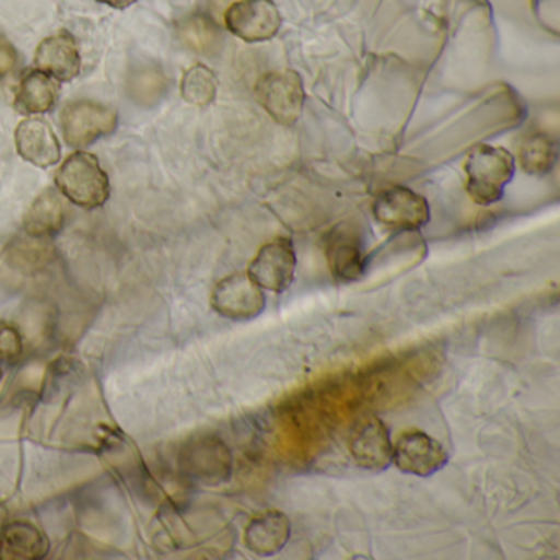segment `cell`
Returning <instances> with one entry per match:
<instances>
[{"label": "cell", "instance_id": "17", "mask_svg": "<svg viewBox=\"0 0 560 560\" xmlns=\"http://www.w3.org/2000/svg\"><path fill=\"white\" fill-rule=\"evenodd\" d=\"M50 552L47 534L27 521H14L0 530V559L40 560Z\"/></svg>", "mask_w": 560, "mask_h": 560}, {"label": "cell", "instance_id": "18", "mask_svg": "<svg viewBox=\"0 0 560 560\" xmlns=\"http://www.w3.org/2000/svg\"><path fill=\"white\" fill-rule=\"evenodd\" d=\"M61 88L55 78L40 70H31L22 77L15 90L14 107L24 116H38L55 109Z\"/></svg>", "mask_w": 560, "mask_h": 560}, {"label": "cell", "instance_id": "22", "mask_svg": "<svg viewBox=\"0 0 560 560\" xmlns=\"http://www.w3.org/2000/svg\"><path fill=\"white\" fill-rule=\"evenodd\" d=\"M179 37L196 54H212L221 44V31L206 15H191L179 25Z\"/></svg>", "mask_w": 560, "mask_h": 560}, {"label": "cell", "instance_id": "5", "mask_svg": "<svg viewBox=\"0 0 560 560\" xmlns=\"http://www.w3.org/2000/svg\"><path fill=\"white\" fill-rule=\"evenodd\" d=\"M178 464L185 477L199 483H222L232 474L231 451L214 435L192 439L183 445Z\"/></svg>", "mask_w": 560, "mask_h": 560}, {"label": "cell", "instance_id": "21", "mask_svg": "<svg viewBox=\"0 0 560 560\" xmlns=\"http://www.w3.org/2000/svg\"><path fill=\"white\" fill-rule=\"evenodd\" d=\"M182 96L191 106H209L218 96V78L206 65H195L183 74Z\"/></svg>", "mask_w": 560, "mask_h": 560}, {"label": "cell", "instance_id": "4", "mask_svg": "<svg viewBox=\"0 0 560 560\" xmlns=\"http://www.w3.org/2000/svg\"><path fill=\"white\" fill-rule=\"evenodd\" d=\"M119 116L116 110L93 101H74L61 113L65 140L73 149H86L103 137L116 132Z\"/></svg>", "mask_w": 560, "mask_h": 560}, {"label": "cell", "instance_id": "14", "mask_svg": "<svg viewBox=\"0 0 560 560\" xmlns=\"http://www.w3.org/2000/svg\"><path fill=\"white\" fill-rule=\"evenodd\" d=\"M15 147L25 162L50 168L61 160V147L50 124L40 119H27L15 129Z\"/></svg>", "mask_w": 560, "mask_h": 560}, {"label": "cell", "instance_id": "6", "mask_svg": "<svg viewBox=\"0 0 560 560\" xmlns=\"http://www.w3.org/2000/svg\"><path fill=\"white\" fill-rule=\"evenodd\" d=\"M373 215L389 231L416 232L431 221L425 198L406 186H393L376 196Z\"/></svg>", "mask_w": 560, "mask_h": 560}, {"label": "cell", "instance_id": "1", "mask_svg": "<svg viewBox=\"0 0 560 560\" xmlns=\"http://www.w3.org/2000/svg\"><path fill=\"white\" fill-rule=\"evenodd\" d=\"M55 182L63 198L86 211L103 208L109 201V176L93 153L83 150L71 153L58 170Z\"/></svg>", "mask_w": 560, "mask_h": 560}, {"label": "cell", "instance_id": "23", "mask_svg": "<svg viewBox=\"0 0 560 560\" xmlns=\"http://www.w3.org/2000/svg\"><path fill=\"white\" fill-rule=\"evenodd\" d=\"M24 353V339L14 324L0 323V363H12Z\"/></svg>", "mask_w": 560, "mask_h": 560}, {"label": "cell", "instance_id": "13", "mask_svg": "<svg viewBox=\"0 0 560 560\" xmlns=\"http://www.w3.org/2000/svg\"><path fill=\"white\" fill-rule=\"evenodd\" d=\"M81 54L73 35L68 32L51 35L38 45L35 67L58 83H71L81 73Z\"/></svg>", "mask_w": 560, "mask_h": 560}, {"label": "cell", "instance_id": "27", "mask_svg": "<svg viewBox=\"0 0 560 560\" xmlns=\"http://www.w3.org/2000/svg\"><path fill=\"white\" fill-rule=\"evenodd\" d=\"M2 375H4V373H2V366H0V380H2Z\"/></svg>", "mask_w": 560, "mask_h": 560}, {"label": "cell", "instance_id": "11", "mask_svg": "<svg viewBox=\"0 0 560 560\" xmlns=\"http://www.w3.org/2000/svg\"><path fill=\"white\" fill-rule=\"evenodd\" d=\"M326 258L334 278L346 283L360 280L369 268L362 235L349 224L337 225L327 235Z\"/></svg>", "mask_w": 560, "mask_h": 560}, {"label": "cell", "instance_id": "7", "mask_svg": "<svg viewBox=\"0 0 560 560\" xmlns=\"http://www.w3.org/2000/svg\"><path fill=\"white\" fill-rule=\"evenodd\" d=\"M298 257L293 242L278 237L265 244L248 265L247 275L261 288L281 294L290 290L296 275Z\"/></svg>", "mask_w": 560, "mask_h": 560}, {"label": "cell", "instance_id": "12", "mask_svg": "<svg viewBox=\"0 0 560 560\" xmlns=\"http://www.w3.org/2000/svg\"><path fill=\"white\" fill-rule=\"evenodd\" d=\"M350 455L365 470L383 471L393 464L389 429L378 418L362 419L350 435Z\"/></svg>", "mask_w": 560, "mask_h": 560}, {"label": "cell", "instance_id": "19", "mask_svg": "<svg viewBox=\"0 0 560 560\" xmlns=\"http://www.w3.org/2000/svg\"><path fill=\"white\" fill-rule=\"evenodd\" d=\"M520 163L527 175H547L557 163V143L546 133L527 136L520 147Z\"/></svg>", "mask_w": 560, "mask_h": 560}, {"label": "cell", "instance_id": "26", "mask_svg": "<svg viewBox=\"0 0 560 560\" xmlns=\"http://www.w3.org/2000/svg\"><path fill=\"white\" fill-rule=\"evenodd\" d=\"M100 4L109 5V8L117 9V11H124V9L130 8L136 4L137 0H96Z\"/></svg>", "mask_w": 560, "mask_h": 560}, {"label": "cell", "instance_id": "16", "mask_svg": "<svg viewBox=\"0 0 560 560\" xmlns=\"http://www.w3.org/2000/svg\"><path fill=\"white\" fill-rule=\"evenodd\" d=\"M68 208L58 189L47 188L32 202L24 215V232L31 237H57L67 225Z\"/></svg>", "mask_w": 560, "mask_h": 560}, {"label": "cell", "instance_id": "9", "mask_svg": "<svg viewBox=\"0 0 560 560\" xmlns=\"http://www.w3.org/2000/svg\"><path fill=\"white\" fill-rule=\"evenodd\" d=\"M211 306L225 319L252 320L264 313L267 298L247 273H234L215 284Z\"/></svg>", "mask_w": 560, "mask_h": 560}, {"label": "cell", "instance_id": "20", "mask_svg": "<svg viewBox=\"0 0 560 560\" xmlns=\"http://www.w3.org/2000/svg\"><path fill=\"white\" fill-rule=\"evenodd\" d=\"M27 235V234H25ZM54 257V247L48 238L19 237L8 248V260L15 270L34 273L42 270Z\"/></svg>", "mask_w": 560, "mask_h": 560}, {"label": "cell", "instance_id": "24", "mask_svg": "<svg viewBox=\"0 0 560 560\" xmlns=\"http://www.w3.org/2000/svg\"><path fill=\"white\" fill-rule=\"evenodd\" d=\"M162 86L163 81L159 74L149 73L147 77L145 74H142V77H140L139 80L133 83L132 97H143V100H145V103L143 104H149L150 97L159 96V94H162Z\"/></svg>", "mask_w": 560, "mask_h": 560}, {"label": "cell", "instance_id": "2", "mask_svg": "<svg viewBox=\"0 0 560 560\" xmlns=\"http://www.w3.org/2000/svg\"><path fill=\"white\" fill-rule=\"evenodd\" d=\"M516 163L513 155L501 147L478 145L465 162L467 192L478 206H491L500 201L504 188L514 176Z\"/></svg>", "mask_w": 560, "mask_h": 560}, {"label": "cell", "instance_id": "15", "mask_svg": "<svg viewBox=\"0 0 560 560\" xmlns=\"http://www.w3.org/2000/svg\"><path fill=\"white\" fill-rule=\"evenodd\" d=\"M291 537V521L283 511L258 514L245 527V546L258 557H271L281 552Z\"/></svg>", "mask_w": 560, "mask_h": 560}, {"label": "cell", "instance_id": "3", "mask_svg": "<svg viewBox=\"0 0 560 560\" xmlns=\"http://www.w3.org/2000/svg\"><path fill=\"white\" fill-rule=\"evenodd\" d=\"M255 97L265 113L281 126H293L304 109L303 80L293 70L271 71L255 84Z\"/></svg>", "mask_w": 560, "mask_h": 560}, {"label": "cell", "instance_id": "25", "mask_svg": "<svg viewBox=\"0 0 560 560\" xmlns=\"http://www.w3.org/2000/svg\"><path fill=\"white\" fill-rule=\"evenodd\" d=\"M15 65H18V51L14 45L4 35H0V78L12 73Z\"/></svg>", "mask_w": 560, "mask_h": 560}, {"label": "cell", "instance_id": "10", "mask_svg": "<svg viewBox=\"0 0 560 560\" xmlns=\"http://www.w3.org/2000/svg\"><path fill=\"white\" fill-rule=\"evenodd\" d=\"M393 464L402 474L428 478L448 464V452L431 435L412 429L402 432L396 444H393Z\"/></svg>", "mask_w": 560, "mask_h": 560}, {"label": "cell", "instance_id": "8", "mask_svg": "<svg viewBox=\"0 0 560 560\" xmlns=\"http://www.w3.org/2000/svg\"><path fill=\"white\" fill-rule=\"evenodd\" d=\"M225 27L247 44L271 40L283 19L273 0H237L224 15Z\"/></svg>", "mask_w": 560, "mask_h": 560}]
</instances>
